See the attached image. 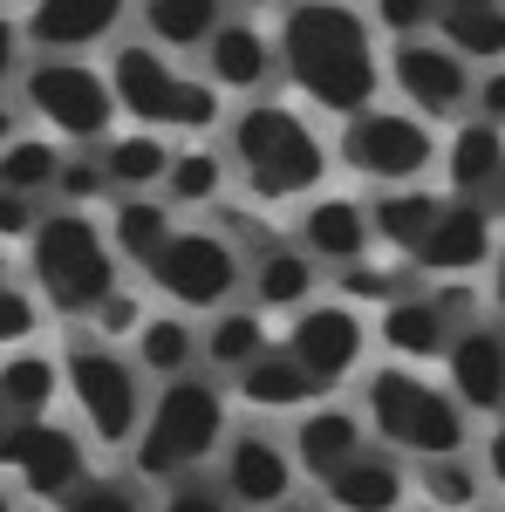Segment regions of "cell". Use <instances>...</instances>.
<instances>
[{"label":"cell","mask_w":505,"mask_h":512,"mask_svg":"<svg viewBox=\"0 0 505 512\" xmlns=\"http://www.w3.org/2000/svg\"><path fill=\"white\" fill-rule=\"evenodd\" d=\"M287 355L308 369L314 390H335L355 369V355H362V321L349 308H301L294 335H287Z\"/></svg>","instance_id":"cell-13"},{"label":"cell","mask_w":505,"mask_h":512,"mask_svg":"<svg viewBox=\"0 0 505 512\" xmlns=\"http://www.w3.org/2000/svg\"><path fill=\"white\" fill-rule=\"evenodd\" d=\"M103 185H110V171H103V164H62V178H55V192L69 198V205H96Z\"/></svg>","instance_id":"cell-39"},{"label":"cell","mask_w":505,"mask_h":512,"mask_svg":"<svg viewBox=\"0 0 505 512\" xmlns=\"http://www.w3.org/2000/svg\"><path fill=\"white\" fill-rule=\"evenodd\" d=\"M437 21H444V48L478 55V62L505 55V0L499 7H458V14H437Z\"/></svg>","instance_id":"cell-30"},{"label":"cell","mask_w":505,"mask_h":512,"mask_svg":"<svg viewBox=\"0 0 505 512\" xmlns=\"http://www.w3.org/2000/svg\"><path fill=\"white\" fill-rule=\"evenodd\" d=\"M219 7L226 0H144V28L164 48H198L219 35Z\"/></svg>","instance_id":"cell-25"},{"label":"cell","mask_w":505,"mask_h":512,"mask_svg":"<svg viewBox=\"0 0 505 512\" xmlns=\"http://www.w3.org/2000/svg\"><path fill=\"white\" fill-rule=\"evenodd\" d=\"M28 335H35V301L0 280V342H28Z\"/></svg>","instance_id":"cell-40"},{"label":"cell","mask_w":505,"mask_h":512,"mask_svg":"<svg viewBox=\"0 0 505 512\" xmlns=\"http://www.w3.org/2000/svg\"><path fill=\"white\" fill-rule=\"evenodd\" d=\"M62 506L69 512H137V499L123 492L117 478H76V485L62 492Z\"/></svg>","instance_id":"cell-37"},{"label":"cell","mask_w":505,"mask_h":512,"mask_svg":"<svg viewBox=\"0 0 505 512\" xmlns=\"http://www.w3.org/2000/svg\"><path fill=\"white\" fill-rule=\"evenodd\" d=\"M103 171H110V185H123V192H144V185H164L171 151L157 144V130H130V137H117L103 151Z\"/></svg>","instance_id":"cell-26"},{"label":"cell","mask_w":505,"mask_h":512,"mask_svg":"<svg viewBox=\"0 0 505 512\" xmlns=\"http://www.w3.org/2000/svg\"><path fill=\"white\" fill-rule=\"evenodd\" d=\"M437 14V0H376V21L396 35H424V21Z\"/></svg>","instance_id":"cell-41"},{"label":"cell","mask_w":505,"mask_h":512,"mask_svg":"<svg viewBox=\"0 0 505 512\" xmlns=\"http://www.w3.org/2000/svg\"><path fill=\"white\" fill-rule=\"evenodd\" d=\"M478 110H485V123H505V69L478 82Z\"/></svg>","instance_id":"cell-44"},{"label":"cell","mask_w":505,"mask_h":512,"mask_svg":"<svg viewBox=\"0 0 505 512\" xmlns=\"http://www.w3.org/2000/svg\"><path fill=\"white\" fill-rule=\"evenodd\" d=\"M69 390H76V410L89 417V431L103 444L137 437V376H130V362L82 342V349H69Z\"/></svg>","instance_id":"cell-10"},{"label":"cell","mask_w":505,"mask_h":512,"mask_svg":"<svg viewBox=\"0 0 505 512\" xmlns=\"http://www.w3.org/2000/svg\"><path fill=\"white\" fill-rule=\"evenodd\" d=\"M14 55H21V28H14V21L0 14V82L14 76Z\"/></svg>","instance_id":"cell-45"},{"label":"cell","mask_w":505,"mask_h":512,"mask_svg":"<svg viewBox=\"0 0 505 512\" xmlns=\"http://www.w3.org/2000/svg\"><path fill=\"white\" fill-rule=\"evenodd\" d=\"M205 349H212V362H226V369H246L253 355L267 349V328H260V315H219L212 335H205Z\"/></svg>","instance_id":"cell-35"},{"label":"cell","mask_w":505,"mask_h":512,"mask_svg":"<svg viewBox=\"0 0 505 512\" xmlns=\"http://www.w3.org/2000/svg\"><path fill=\"white\" fill-rule=\"evenodd\" d=\"M151 280L178 308H219L239 287V260H233V246L212 233H171V246L151 260Z\"/></svg>","instance_id":"cell-9"},{"label":"cell","mask_w":505,"mask_h":512,"mask_svg":"<svg viewBox=\"0 0 505 512\" xmlns=\"http://www.w3.org/2000/svg\"><path fill=\"white\" fill-rule=\"evenodd\" d=\"M389 76H396V89H403L424 117H458V103L471 96L465 55H458V48H444V41H424V35H403V41H396Z\"/></svg>","instance_id":"cell-12"},{"label":"cell","mask_w":505,"mask_h":512,"mask_svg":"<svg viewBox=\"0 0 505 512\" xmlns=\"http://www.w3.org/2000/svg\"><path fill=\"white\" fill-rule=\"evenodd\" d=\"M117 246L130 253V260L151 267L157 253L171 246V212L151 205V198H123V205H117Z\"/></svg>","instance_id":"cell-31"},{"label":"cell","mask_w":505,"mask_h":512,"mask_svg":"<svg viewBox=\"0 0 505 512\" xmlns=\"http://www.w3.org/2000/svg\"><path fill=\"white\" fill-rule=\"evenodd\" d=\"M239 396L260 403V410H294V403H308V396H321V390L308 383V369H301L287 349H280V355L260 349L246 369H239Z\"/></svg>","instance_id":"cell-21"},{"label":"cell","mask_w":505,"mask_h":512,"mask_svg":"<svg viewBox=\"0 0 505 512\" xmlns=\"http://www.w3.org/2000/svg\"><path fill=\"white\" fill-rule=\"evenodd\" d=\"M430 130L424 117H403V110H362L342 130V158L362 171V178H383V185H410L430 164Z\"/></svg>","instance_id":"cell-8"},{"label":"cell","mask_w":505,"mask_h":512,"mask_svg":"<svg viewBox=\"0 0 505 512\" xmlns=\"http://www.w3.org/2000/svg\"><path fill=\"white\" fill-rule=\"evenodd\" d=\"M137 355H144V369H157V376H185V369H192V355H198V342H192V328H185V321L157 315V321L137 328Z\"/></svg>","instance_id":"cell-33"},{"label":"cell","mask_w":505,"mask_h":512,"mask_svg":"<svg viewBox=\"0 0 505 512\" xmlns=\"http://www.w3.org/2000/svg\"><path fill=\"white\" fill-rule=\"evenodd\" d=\"M55 362L48 355H7L0 362V403L7 410H21V417H41L48 403H55Z\"/></svg>","instance_id":"cell-28"},{"label":"cell","mask_w":505,"mask_h":512,"mask_svg":"<svg viewBox=\"0 0 505 512\" xmlns=\"http://www.w3.org/2000/svg\"><path fill=\"white\" fill-rule=\"evenodd\" d=\"M424 492H430V506L465 512L471 499H478V472H471L458 451H451V458H424Z\"/></svg>","instance_id":"cell-36"},{"label":"cell","mask_w":505,"mask_h":512,"mask_svg":"<svg viewBox=\"0 0 505 512\" xmlns=\"http://www.w3.org/2000/svg\"><path fill=\"white\" fill-rule=\"evenodd\" d=\"M164 512H226V506H219L212 492H198V485H185V492H178V499H171Z\"/></svg>","instance_id":"cell-46"},{"label":"cell","mask_w":505,"mask_h":512,"mask_svg":"<svg viewBox=\"0 0 505 512\" xmlns=\"http://www.w3.org/2000/svg\"><path fill=\"white\" fill-rule=\"evenodd\" d=\"M308 287H314L308 253H267V260L253 267V294H260L267 308H308Z\"/></svg>","instance_id":"cell-32"},{"label":"cell","mask_w":505,"mask_h":512,"mask_svg":"<svg viewBox=\"0 0 505 512\" xmlns=\"http://www.w3.org/2000/svg\"><path fill=\"white\" fill-rule=\"evenodd\" d=\"M451 383H458V403L465 410H505V342L485 335V328H465L451 335Z\"/></svg>","instance_id":"cell-16"},{"label":"cell","mask_w":505,"mask_h":512,"mask_svg":"<svg viewBox=\"0 0 505 512\" xmlns=\"http://www.w3.org/2000/svg\"><path fill=\"white\" fill-rule=\"evenodd\" d=\"M280 55H287V76L294 89L321 103V110H335V117H362L369 110V96H376V35H369V21L342 7V0H301V7H287V21H280Z\"/></svg>","instance_id":"cell-1"},{"label":"cell","mask_w":505,"mask_h":512,"mask_svg":"<svg viewBox=\"0 0 505 512\" xmlns=\"http://www.w3.org/2000/svg\"><path fill=\"white\" fill-rule=\"evenodd\" d=\"M7 137H14V110H0V144H7Z\"/></svg>","instance_id":"cell-49"},{"label":"cell","mask_w":505,"mask_h":512,"mask_svg":"<svg viewBox=\"0 0 505 512\" xmlns=\"http://www.w3.org/2000/svg\"><path fill=\"white\" fill-rule=\"evenodd\" d=\"M321 485H328V499L342 512H396L403 506V472L389 458H376V451H355L349 465H335Z\"/></svg>","instance_id":"cell-17"},{"label":"cell","mask_w":505,"mask_h":512,"mask_svg":"<svg viewBox=\"0 0 505 512\" xmlns=\"http://www.w3.org/2000/svg\"><path fill=\"white\" fill-rule=\"evenodd\" d=\"M130 0H35L28 7V41L35 48H89L123 21Z\"/></svg>","instance_id":"cell-15"},{"label":"cell","mask_w":505,"mask_h":512,"mask_svg":"<svg viewBox=\"0 0 505 512\" xmlns=\"http://www.w3.org/2000/svg\"><path fill=\"white\" fill-rule=\"evenodd\" d=\"M492 478H505V424L492 431Z\"/></svg>","instance_id":"cell-47"},{"label":"cell","mask_w":505,"mask_h":512,"mask_svg":"<svg viewBox=\"0 0 505 512\" xmlns=\"http://www.w3.org/2000/svg\"><path fill=\"white\" fill-rule=\"evenodd\" d=\"M219 185H226V164L212 158V151H185V158H171V171H164V192L178 198V205H212Z\"/></svg>","instance_id":"cell-34"},{"label":"cell","mask_w":505,"mask_h":512,"mask_svg":"<svg viewBox=\"0 0 505 512\" xmlns=\"http://www.w3.org/2000/svg\"><path fill=\"white\" fill-rule=\"evenodd\" d=\"M342 294H349V301H396L403 287H396V274H389V267H362V260H349Z\"/></svg>","instance_id":"cell-38"},{"label":"cell","mask_w":505,"mask_h":512,"mask_svg":"<svg viewBox=\"0 0 505 512\" xmlns=\"http://www.w3.org/2000/svg\"><path fill=\"white\" fill-rule=\"evenodd\" d=\"M205 62H212V89H260L273 69V48L246 21H219V35L205 41Z\"/></svg>","instance_id":"cell-18"},{"label":"cell","mask_w":505,"mask_h":512,"mask_svg":"<svg viewBox=\"0 0 505 512\" xmlns=\"http://www.w3.org/2000/svg\"><path fill=\"white\" fill-rule=\"evenodd\" d=\"M226 478H233L239 506H280L287 485H294V465H287V451H280L273 437H239Z\"/></svg>","instance_id":"cell-20"},{"label":"cell","mask_w":505,"mask_h":512,"mask_svg":"<svg viewBox=\"0 0 505 512\" xmlns=\"http://www.w3.org/2000/svg\"><path fill=\"white\" fill-rule=\"evenodd\" d=\"M0 274H7V260H0Z\"/></svg>","instance_id":"cell-51"},{"label":"cell","mask_w":505,"mask_h":512,"mask_svg":"<svg viewBox=\"0 0 505 512\" xmlns=\"http://www.w3.org/2000/svg\"><path fill=\"white\" fill-rule=\"evenodd\" d=\"M0 512H7V499H0Z\"/></svg>","instance_id":"cell-52"},{"label":"cell","mask_w":505,"mask_h":512,"mask_svg":"<svg viewBox=\"0 0 505 512\" xmlns=\"http://www.w3.org/2000/svg\"><path fill=\"white\" fill-rule=\"evenodd\" d=\"M369 424L417 458H451L465 451V403L417 383L410 369H376L369 376Z\"/></svg>","instance_id":"cell-4"},{"label":"cell","mask_w":505,"mask_h":512,"mask_svg":"<svg viewBox=\"0 0 505 512\" xmlns=\"http://www.w3.org/2000/svg\"><path fill=\"white\" fill-rule=\"evenodd\" d=\"M383 342L396 355H417V362H430V355L451 349V321L437 315V301H410V294H396L383 308Z\"/></svg>","instance_id":"cell-22"},{"label":"cell","mask_w":505,"mask_h":512,"mask_svg":"<svg viewBox=\"0 0 505 512\" xmlns=\"http://www.w3.org/2000/svg\"><path fill=\"white\" fill-rule=\"evenodd\" d=\"M492 260H499V308H505V246H499V253H492Z\"/></svg>","instance_id":"cell-50"},{"label":"cell","mask_w":505,"mask_h":512,"mask_svg":"<svg viewBox=\"0 0 505 512\" xmlns=\"http://www.w3.org/2000/svg\"><path fill=\"white\" fill-rule=\"evenodd\" d=\"M110 89H117V103L144 123V130H157V123H171V130H212V123H219V89L178 76V69H171L157 48H144V41L117 48Z\"/></svg>","instance_id":"cell-5"},{"label":"cell","mask_w":505,"mask_h":512,"mask_svg":"<svg viewBox=\"0 0 505 512\" xmlns=\"http://www.w3.org/2000/svg\"><path fill=\"white\" fill-rule=\"evenodd\" d=\"M294 437H301L294 451H301V465H308L314 478H328L335 465H349L355 451H362V424H355L349 410H314Z\"/></svg>","instance_id":"cell-23"},{"label":"cell","mask_w":505,"mask_h":512,"mask_svg":"<svg viewBox=\"0 0 505 512\" xmlns=\"http://www.w3.org/2000/svg\"><path fill=\"white\" fill-rule=\"evenodd\" d=\"M226 437V403L212 383H198V376H178L171 390L157 396V410L144 417V437H137V472L144 478H171L198 465L212 444Z\"/></svg>","instance_id":"cell-6"},{"label":"cell","mask_w":505,"mask_h":512,"mask_svg":"<svg viewBox=\"0 0 505 512\" xmlns=\"http://www.w3.org/2000/svg\"><path fill=\"white\" fill-rule=\"evenodd\" d=\"M35 226H41L35 198H28V192H7V185H0V239H21V233H35Z\"/></svg>","instance_id":"cell-43"},{"label":"cell","mask_w":505,"mask_h":512,"mask_svg":"<svg viewBox=\"0 0 505 512\" xmlns=\"http://www.w3.org/2000/svg\"><path fill=\"white\" fill-rule=\"evenodd\" d=\"M458 7H499V0H437V14H458Z\"/></svg>","instance_id":"cell-48"},{"label":"cell","mask_w":505,"mask_h":512,"mask_svg":"<svg viewBox=\"0 0 505 512\" xmlns=\"http://www.w3.org/2000/svg\"><path fill=\"white\" fill-rule=\"evenodd\" d=\"M492 253H499L492 246V219L478 205H444L437 226L424 233V246H417V267H430V274H471Z\"/></svg>","instance_id":"cell-14"},{"label":"cell","mask_w":505,"mask_h":512,"mask_svg":"<svg viewBox=\"0 0 505 512\" xmlns=\"http://www.w3.org/2000/svg\"><path fill=\"white\" fill-rule=\"evenodd\" d=\"M55 178H62V151H55V144H41V137H7V144H0V185H7V192H48V185H55Z\"/></svg>","instance_id":"cell-29"},{"label":"cell","mask_w":505,"mask_h":512,"mask_svg":"<svg viewBox=\"0 0 505 512\" xmlns=\"http://www.w3.org/2000/svg\"><path fill=\"white\" fill-rule=\"evenodd\" d=\"M0 410H7V403H0Z\"/></svg>","instance_id":"cell-53"},{"label":"cell","mask_w":505,"mask_h":512,"mask_svg":"<svg viewBox=\"0 0 505 512\" xmlns=\"http://www.w3.org/2000/svg\"><path fill=\"white\" fill-rule=\"evenodd\" d=\"M28 103H35L41 117L55 123L62 137H110V123H117V89L96 76L89 62H35L28 69Z\"/></svg>","instance_id":"cell-7"},{"label":"cell","mask_w":505,"mask_h":512,"mask_svg":"<svg viewBox=\"0 0 505 512\" xmlns=\"http://www.w3.org/2000/svg\"><path fill=\"white\" fill-rule=\"evenodd\" d=\"M369 212L362 205H349V198H314L308 219H301V246L308 253H321V260H362V246H369Z\"/></svg>","instance_id":"cell-19"},{"label":"cell","mask_w":505,"mask_h":512,"mask_svg":"<svg viewBox=\"0 0 505 512\" xmlns=\"http://www.w3.org/2000/svg\"><path fill=\"white\" fill-rule=\"evenodd\" d=\"M499 171H505L499 123H465V130L451 137V185H458V192H485V185H499Z\"/></svg>","instance_id":"cell-24"},{"label":"cell","mask_w":505,"mask_h":512,"mask_svg":"<svg viewBox=\"0 0 505 512\" xmlns=\"http://www.w3.org/2000/svg\"><path fill=\"white\" fill-rule=\"evenodd\" d=\"M0 465L21 472L28 492L62 499L82 478V444H76V431H62V424H48V417H21V424L0 431Z\"/></svg>","instance_id":"cell-11"},{"label":"cell","mask_w":505,"mask_h":512,"mask_svg":"<svg viewBox=\"0 0 505 512\" xmlns=\"http://www.w3.org/2000/svg\"><path fill=\"white\" fill-rule=\"evenodd\" d=\"M96 328H103V335H137V328H144V308H137V301H130V294H103V308H96Z\"/></svg>","instance_id":"cell-42"},{"label":"cell","mask_w":505,"mask_h":512,"mask_svg":"<svg viewBox=\"0 0 505 512\" xmlns=\"http://www.w3.org/2000/svg\"><path fill=\"white\" fill-rule=\"evenodd\" d=\"M35 280L48 294V308L62 315H96L103 294H117V260L103 233L82 219V212H55L35 226Z\"/></svg>","instance_id":"cell-3"},{"label":"cell","mask_w":505,"mask_h":512,"mask_svg":"<svg viewBox=\"0 0 505 512\" xmlns=\"http://www.w3.org/2000/svg\"><path fill=\"white\" fill-rule=\"evenodd\" d=\"M437 212H444V205H437L430 192H383V198H376V212H369V226H376L389 246L417 253V246H424V233L437 226Z\"/></svg>","instance_id":"cell-27"},{"label":"cell","mask_w":505,"mask_h":512,"mask_svg":"<svg viewBox=\"0 0 505 512\" xmlns=\"http://www.w3.org/2000/svg\"><path fill=\"white\" fill-rule=\"evenodd\" d=\"M233 158H239V171H246L253 198H301V192H314L321 171H328L321 137H314L294 110H280V103H260V110H246V117L233 123Z\"/></svg>","instance_id":"cell-2"}]
</instances>
